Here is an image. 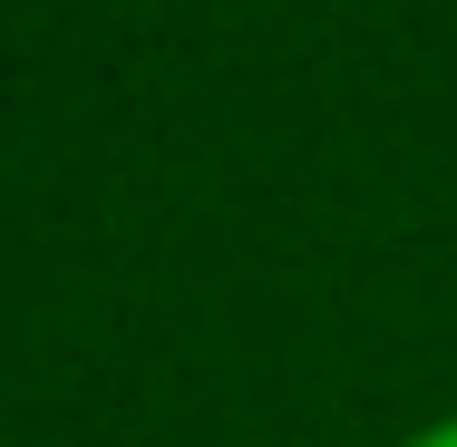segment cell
Wrapping results in <instances>:
<instances>
[{"label": "cell", "mask_w": 457, "mask_h": 447, "mask_svg": "<svg viewBox=\"0 0 457 447\" xmlns=\"http://www.w3.org/2000/svg\"><path fill=\"white\" fill-rule=\"evenodd\" d=\"M409 447H457V418H448V428H428V438H409Z\"/></svg>", "instance_id": "1"}]
</instances>
